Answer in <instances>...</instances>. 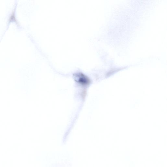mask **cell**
<instances>
[{"mask_svg":"<svg viewBox=\"0 0 167 167\" xmlns=\"http://www.w3.org/2000/svg\"><path fill=\"white\" fill-rule=\"evenodd\" d=\"M75 76L76 82L82 86H86L90 83V81L88 77L82 73H76Z\"/></svg>","mask_w":167,"mask_h":167,"instance_id":"obj_1","label":"cell"}]
</instances>
